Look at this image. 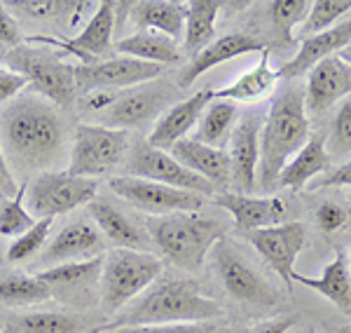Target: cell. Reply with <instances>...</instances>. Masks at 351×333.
Returning a JSON list of instances; mask_svg holds the SVG:
<instances>
[{
  "label": "cell",
  "mask_w": 351,
  "mask_h": 333,
  "mask_svg": "<svg viewBox=\"0 0 351 333\" xmlns=\"http://www.w3.org/2000/svg\"><path fill=\"white\" fill-rule=\"evenodd\" d=\"M148 233L162 256L183 270H197L206 253L225 240L228 223L197 211H178L148 221Z\"/></svg>",
  "instance_id": "obj_4"
},
{
  "label": "cell",
  "mask_w": 351,
  "mask_h": 333,
  "mask_svg": "<svg viewBox=\"0 0 351 333\" xmlns=\"http://www.w3.org/2000/svg\"><path fill=\"white\" fill-rule=\"evenodd\" d=\"M104 333H228V329L213 321H180V324L160 326H127V329L104 331Z\"/></svg>",
  "instance_id": "obj_40"
},
{
  "label": "cell",
  "mask_w": 351,
  "mask_h": 333,
  "mask_svg": "<svg viewBox=\"0 0 351 333\" xmlns=\"http://www.w3.org/2000/svg\"><path fill=\"white\" fill-rule=\"evenodd\" d=\"M349 270H351V253H349Z\"/></svg>",
  "instance_id": "obj_51"
},
{
  "label": "cell",
  "mask_w": 351,
  "mask_h": 333,
  "mask_svg": "<svg viewBox=\"0 0 351 333\" xmlns=\"http://www.w3.org/2000/svg\"><path fill=\"white\" fill-rule=\"evenodd\" d=\"M220 8H223V3H218V0H190V3H185L183 47L188 49V54L197 56L206 45L213 43Z\"/></svg>",
  "instance_id": "obj_32"
},
{
  "label": "cell",
  "mask_w": 351,
  "mask_h": 333,
  "mask_svg": "<svg viewBox=\"0 0 351 333\" xmlns=\"http://www.w3.org/2000/svg\"><path fill=\"white\" fill-rule=\"evenodd\" d=\"M335 185H351V160L330 169V172H326L324 176H319L316 181H311L307 188L316 190V188H335Z\"/></svg>",
  "instance_id": "obj_46"
},
{
  "label": "cell",
  "mask_w": 351,
  "mask_h": 333,
  "mask_svg": "<svg viewBox=\"0 0 351 333\" xmlns=\"http://www.w3.org/2000/svg\"><path fill=\"white\" fill-rule=\"evenodd\" d=\"M117 94L120 92H112V89H92V92L80 94L77 104L82 106L84 113H99V115H104V113L115 104Z\"/></svg>",
  "instance_id": "obj_42"
},
{
  "label": "cell",
  "mask_w": 351,
  "mask_h": 333,
  "mask_svg": "<svg viewBox=\"0 0 351 333\" xmlns=\"http://www.w3.org/2000/svg\"><path fill=\"white\" fill-rule=\"evenodd\" d=\"M0 43L10 45V47H16V45L24 43L19 21L14 19L5 3H0Z\"/></svg>",
  "instance_id": "obj_44"
},
{
  "label": "cell",
  "mask_w": 351,
  "mask_h": 333,
  "mask_svg": "<svg viewBox=\"0 0 351 333\" xmlns=\"http://www.w3.org/2000/svg\"><path fill=\"white\" fill-rule=\"evenodd\" d=\"M24 202H26V183L19 185V193L14 197H10L8 202L0 205V235L3 237H12L14 240V237L26 233L36 223Z\"/></svg>",
  "instance_id": "obj_37"
},
{
  "label": "cell",
  "mask_w": 351,
  "mask_h": 333,
  "mask_svg": "<svg viewBox=\"0 0 351 333\" xmlns=\"http://www.w3.org/2000/svg\"><path fill=\"white\" fill-rule=\"evenodd\" d=\"M309 12V0H274L267 5L269 26L279 45H295V26Z\"/></svg>",
  "instance_id": "obj_35"
},
{
  "label": "cell",
  "mask_w": 351,
  "mask_h": 333,
  "mask_svg": "<svg viewBox=\"0 0 351 333\" xmlns=\"http://www.w3.org/2000/svg\"><path fill=\"white\" fill-rule=\"evenodd\" d=\"M171 155L192 174L208 181L213 188L230 183V157L225 150L204 146L195 139H183L171 148Z\"/></svg>",
  "instance_id": "obj_26"
},
{
  "label": "cell",
  "mask_w": 351,
  "mask_h": 333,
  "mask_svg": "<svg viewBox=\"0 0 351 333\" xmlns=\"http://www.w3.org/2000/svg\"><path fill=\"white\" fill-rule=\"evenodd\" d=\"M332 333H351V326H344V329H335Z\"/></svg>",
  "instance_id": "obj_50"
},
{
  "label": "cell",
  "mask_w": 351,
  "mask_h": 333,
  "mask_svg": "<svg viewBox=\"0 0 351 333\" xmlns=\"http://www.w3.org/2000/svg\"><path fill=\"white\" fill-rule=\"evenodd\" d=\"M0 146L10 169L36 176L52 172L66 155V120L38 94L16 97L0 117Z\"/></svg>",
  "instance_id": "obj_1"
},
{
  "label": "cell",
  "mask_w": 351,
  "mask_h": 333,
  "mask_svg": "<svg viewBox=\"0 0 351 333\" xmlns=\"http://www.w3.org/2000/svg\"><path fill=\"white\" fill-rule=\"evenodd\" d=\"M124 172H127V176L155 181V183L190 190V193L204 197L213 195V190H216L208 181H204L202 176L192 174L190 169H185L171 153L155 148L148 141H138V143L129 148L127 157H124Z\"/></svg>",
  "instance_id": "obj_10"
},
{
  "label": "cell",
  "mask_w": 351,
  "mask_h": 333,
  "mask_svg": "<svg viewBox=\"0 0 351 333\" xmlns=\"http://www.w3.org/2000/svg\"><path fill=\"white\" fill-rule=\"evenodd\" d=\"M251 52H267V45H265V41L253 36V33H243V31L225 33V36L216 38L211 45H206L197 56H192L190 64L180 71L178 87H190L197 78L204 76L206 71H211L213 66L225 64V61L234 59V56L251 54Z\"/></svg>",
  "instance_id": "obj_22"
},
{
  "label": "cell",
  "mask_w": 351,
  "mask_h": 333,
  "mask_svg": "<svg viewBox=\"0 0 351 333\" xmlns=\"http://www.w3.org/2000/svg\"><path fill=\"white\" fill-rule=\"evenodd\" d=\"M351 97V66L342 59L328 56L309 71L304 87V111L311 115H324L339 101Z\"/></svg>",
  "instance_id": "obj_18"
},
{
  "label": "cell",
  "mask_w": 351,
  "mask_h": 333,
  "mask_svg": "<svg viewBox=\"0 0 351 333\" xmlns=\"http://www.w3.org/2000/svg\"><path fill=\"white\" fill-rule=\"evenodd\" d=\"M16 193H19V188H16L14 174H12V169H10L8 160H5L3 146H0V205L8 202L10 197H14Z\"/></svg>",
  "instance_id": "obj_48"
},
{
  "label": "cell",
  "mask_w": 351,
  "mask_h": 333,
  "mask_svg": "<svg viewBox=\"0 0 351 333\" xmlns=\"http://www.w3.org/2000/svg\"><path fill=\"white\" fill-rule=\"evenodd\" d=\"M115 52H120V56H132V59L157 66H171L180 61V49L176 41L155 31H138L129 38H122L115 43Z\"/></svg>",
  "instance_id": "obj_31"
},
{
  "label": "cell",
  "mask_w": 351,
  "mask_h": 333,
  "mask_svg": "<svg viewBox=\"0 0 351 333\" xmlns=\"http://www.w3.org/2000/svg\"><path fill=\"white\" fill-rule=\"evenodd\" d=\"M328 155L344 157L351 153V97L339 101V108L332 115L330 132L326 134Z\"/></svg>",
  "instance_id": "obj_39"
},
{
  "label": "cell",
  "mask_w": 351,
  "mask_h": 333,
  "mask_svg": "<svg viewBox=\"0 0 351 333\" xmlns=\"http://www.w3.org/2000/svg\"><path fill=\"white\" fill-rule=\"evenodd\" d=\"M101 268H104V256L89 258V261L54 265V268L38 273L36 277L49 286L56 301L66 303L71 308L84 310L94 306L96 286L101 284Z\"/></svg>",
  "instance_id": "obj_17"
},
{
  "label": "cell",
  "mask_w": 351,
  "mask_h": 333,
  "mask_svg": "<svg viewBox=\"0 0 351 333\" xmlns=\"http://www.w3.org/2000/svg\"><path fill=\"white\" fill-rule=\"evenodd\" d=\"M106 251V240L99 233V228L84 218L64 225L56 237L47 244L43 256L38 258V265H61V263H77L99 258Z\"/></svg>",
  "instance_id": "obj_19"
},
{
  "label": "cell",
  "mask_w": 351,
  "mask_h": 333,
  "mask_svg": "<svg viewBox=\"0 0 351 333\" xmlns=\"http://www.w3.org/2000/svg\"><path fill=\"white\" fill-rule=\"evenodd\" d=\"M211 251L218 277L234 301L256 308L279 306V291L253 268L251 261L241 256V251L230 240H220Z\"/></svg>",
  "instance_id": "obj_9"
},
{
  "label": "cell",
  "mask_w": 351,
  "mask_h": 333,
  "mask_svg": "<svg viewBox=\"0 0 351 333\" xmlns=\"http://www.w3.org/2000/svg\"><path fill=\"white\" fill-rule=\"evenodd\" d=\"M295 324H298L295 314H284V317H274V319H267V321H260V324L251 326V329H246L243 333H286V331H291Z\"/></svg>",
  "instance_id": "obj_47"
},
{
  "label": "cell",
  "mask_w": 351,
  "mask_h": 333,
  "mask_svg": "<svg viewBox=\"0 0 351 333\" xmlns=\"http://www.w3.org/2000/svg\"><path fill=\"white\" fill-rule=\"evenodd\" d=\"M337 56H339V59L344 61V64H349V66H351V45H349V47H344L342 52H339Z\"/></svg>",
  "instance_id": "obj_49"
},
{
  "label": "cell",
  "mask_w": 351,
  "mask_h": 333,
  "mask_svg": "<svg viewBox=\"0 0 351 333\" xmlns=\"http://www.w3.org/2000/svg\"><path fill=\"white\" fill-rule=\"evenodd\" d=\"M129 132L104 125H77L73 134V150L68 172L75 176L96 179L110 174L127 157Z\"/></svg>",
  "instance_id": "obj_7"
},
{
  "label": "cell",
  "mask_w": 351,
  "mask_h": 333,
  "mask_svg": "<svg viewBox=\"0 0 351 333\" xmlns=\"http://www.w3.org/2000/svg\"><path fill=\"white\" fill-rule=\"evenodd\" d=\"M213 205L232 214L237 228L253 233L269 225L284 223L286 216V202L279 195L274 197H253L241 193H218L213 197Z\"/></svg>",
  "instance_id": "obj_23"
},
{
  "label": "cell",
  "mask_w": 351,
  "mask_h": 333,
  "mask_svg": "<svg viewBox=\"0 0 351 333\" xmlns=\"http://www.w3.org/2000/svg\"><path fill=\"white\" fill-rule=\"evenodd\" d=\"M276 80H279V76L269 66V49H267V52H263V59H260L256 69L243 73V76H239L228 87L213 89V99L232 101V104H253V101L267 97L271 89H274Z\"/></svg>",
  "instance_id": "obj_30"
},
{
  "label": "cell",
  "mask_w": 351,
  "mask_h": 333,
  "mask_svg": "<svg viewBox=\"0 0 351 333\" xmlns=\"http://www.w3.org/2000/svg\"><path fill=\"white\" fill-rule=\"evenodd\" d=\"M169 87H171L169 82L152 80L145 84H136L132 89H124V92L117 94L115 104L101 115L99 125L112 129H127V132L134 127L148 125L164 111V106L171 101L173 89Z\"/></svg>",
  "instance_id": "obj_15"
},
{
  "label": "cell",
  "mask_w": 351,
  "mask_h": 333,
  "mask_svg": "<svg viewBox=\"0 0 351 333\" xmlns=\"http://www.w3.org/2000/svg\"><path fill=\"white\" fill-rule=\"evenodd\" d=\"M220 306L202 291L195 279H164L150 286L143 298L132 303L101 331L127 329V326H160L180 321H213Z\"/></svg>",
  "instance_id": "obj_2"
},
{
  "label": "cell",
  "mask_w": 351,
  "mask_h": 333,
  "mask_svg": "<svg viewBox=\"0 0 351 333\" xmlns=\"http://www.w3.org/2000/svg\"><path fill=\"white\" fill-rule=\"evenodd\" d=\"M349 45H351V14L344 16L339 24L328 28L324 33L302 38L295 56H293L291 61H286V64L276 71V76H279V80H295V78L304 76L307 71L314 69L319 61L339 54L344 47H349Z\"/></svg>",
  "instance_id": "obj_20"
},
{
  "label": "cell",
  "mask_w": 351,
  "mask_h": 333,
  "mask_svg": "<svg viewBox=\"0 0 351 333\" xmlns=\"http://www.w3.org/2000/svg\"><path fill=\"white\" fill-rule=\"evenodd\" d=\"M248 242L265 258V263L284 279L286 289H293L295 277V261L300 251L307 244V228L300 221H284L279 225H269L263 230L248 233Z\"/></svg>",
  "instance_id": "obj_16"
},
{
  "label": "cell",
  "mask_w": 351,
  "mask_h": 333,
  "mask_svg": "<svg viewBox=\"0 0 351 333\" xmlns=\"http://www.w3.org/2000/svg\"><path fill=\"white\" fill-rule=\"evenodd\" d=\"M112 31H115V3H99L92 19L80 31V36L68 38H47V36H28L26 43L45 45L49 49H61L64 54H73L82 66L101 61L112 52Z\"/></svg>",
  "instance_id": "obj_12"
},
{
  "label": "cell",
  "mask_w": 351,
  "mask_h": 333,
  "mask_svg": "<svg viewBox=\"0 0 351 333\" xmlns=\"http://www.w3.org/2000/svg\"><path fill=\"white\" fill-rule=\"evenodd\" d=\"M309 120L304 111V92L286 84L271 101L260 132V188H276L281 169L309 141Z\"/></svg>",
  "instance_id": "obj_3"
},
{
  "label": "cell",
  "mask_w": 351,
  "mask_h": 333,
  "mask_svg": "<svg viewBox=\"0 0 351 333\" xmlns=\"http://www.w3.org/2000/svg\"><path fill=\"white\" fill-rule=\"evenodd\" d=\"M96 228L108 240L115 249H134L148 251V235L141 230V225L129 218L117 205H112L108 197H94L87 205Z\"/></svg>",
  "instance_id": "obj_24"
},
{
  "label": "cell",
  "mask_w": 351,
  "mask_h": 333,
  "mask_svg": "<svg viewBox=\"0 0 351 333\" xmlns=\"http://www.w3.org/2000/svg\"><path fill=\"white\" fill-rule=\"evenodd\" d=\"M237 117L239 111L232 101H211L206 106V111L202 113L199 122H197V139L204 146H211V148H220L230 143L232 129L237 125Z\"/></svg>",
  "instance_id": "obj_33"
},
{
  "label": "cell",
  "mask_w": 351,
  "mask_h": 333,
  "mask_svg": "<svg viewBox=\"0 0 351 333\" xmlns=\"http://www.w3.org/2000/svg\"><path fill=\"white\" fill-rule=\"evenodd\" d=\"M99 329L89 324V319L80 312H40L14 314L5 321L3 333H96Z\"/></svg>",
  "instance_id": "obj_28"
},
{
  "label": "cell",
  "mask_w": 351,
  "mask_h": 333,
  "mask_svg": "<svg viewBox=\"0 0 351 333\" xmlns=\"http://www.w3.org/2000/svg\"><path fill=\"white\" fill-rule=\"evenodd\" d=\"M351 14V0H314L309 3V12L300 24V36L309 38L316 33H324L328 28Z\"/></svg>",
  "instance_id": "obj_36"
},
{
  "label": "cell",
  "mask_w": 351,
  "mask_h": 333,
  "mask_svg": "<svg viewBox=\"0 0 351 333\" xmlns=\"http://www.w3.org/2000/svg\"><path fill=\"white\" fill-rule=\"evenodd\" d=\"M52 298V291L38 277H28L21 273H10L0 277V306L21 308V306H36Z\"/></svg>",
  "instance_id": "obj_34"
},
{
  "label": "cell",
  "mask_w": 351,
  "mask_h": 333,
  "mask_svg": "<svg viewBox=\"0 0 351 333\" xmlns=\"http://www.w3.org/2000/svg\"><path fill=\"white\" fill-rule=\"evenodd\" d=\"M347 221H349L347 211L339 205H335V202H324V205L316 209V223H319V228L328 235L342 230L344 225H347Z\"/></svg>",
  "instance_id": "obj_41"
},
{
  "label": "cell",
  "mask_w": 351,
  "mask_h": 333,
  "mask_svg": "<svg viewBox=\"0 0 351 333\" xmlns=\"http://www.w3.org/2000/svg\"><path fill=\"white\" fill-rule=\"evenodd\" d=\"M293 282H300L307 289L321 293L337 310H342L344 314H351V270L347 253H337L335 261L328 263L319 277H307V275L295 273Z\"/></svg>",
  "instance_id": "obj_29"
},
{
  "label": "cell",
  "mask_w": 351,
  "mask_h": 333,
  "mask_svg": "<svg viewBox=\"0 0 351 333\" xmlns=\"http://www.w3.org/2000/svg\"><path fill=\"white\" fill-rule=\"evenodd\" d=\"M8 69L19 73L49 104L59 108H71L77 101V84H75V66L61 59L59 52L45 47V45L21 43L12 47L5 56Z\"/></svg>",
  "instance_id": "obj_5"
},
{
  "label": "cell",
  "mask_w": 351,
  "mask_h": 333,
  "mask_svg": "<svg viewBox=\"0 0 351 333\" xmlns=\"http://www.w3.org/2000/svg\"><path fill=\"white\" fill-rule=\"evenodd\" d=\"M8 8L21 10L31 19H45V16L56 14L59 10H64L66 3H54V0H19V3H10Z\"/></svg>",
  "instance_id": "obj_43"
},
{
  "label": "cell",
  "mask_w": 351,
  "mask_h": 333,
  "mask_svg": "<svg viewBox=\"0 0 351 333\" xmlns=\"http://www.w3.org/2000/svg\"><path fill=\"white\" fill-rule=\"evenodd\" d=\"M52 221L54 218H40V221L33 223L26 233L14 237L12 244L8 246V261L21 263V261H28V258L36 256V253L45 246V242H47L49 230H52Z\"/></svg>",
  "instance_id": "obj_38"
},
{
  "label": "cell",
  "mask_w": 351,
  "mask_h": 333,
  "mask_svg": "<svg viewBox=\"0 0 351 333\" xmlns=\"http://www.w3.org/2000/svg\"><path fill=\"white\" fill-rule=\"evenodd\" d=\"M162 275V261L150 251L112 249L101 268V306L117 312Z\"/></svg>",
  "instance_id": "obj_6"
},
{
  "label": "cell",
  "mask_w": 351,
  "mask_h": 333,
  "mask_svg": "<svg viewBox=\"0 0 351 333\" xmlns=\"http://www.w3.org/2000/svg\"><path fill=\"white\" fill-rule=\"evenodd\" d=\"M213 101V89L204 87L199 92H195L190 99L176 101L171 108H167L157 117L155 127H152L148 143L155 146V148H173L178 141L188 139L190 129L197 127L202 113L206 111V106Z\"/></svg>",
  "instance_id": "obj_21"
},
{
  "label": "cell",
  "mask_w": 351,
  "mask_h": 333,
  "mask_svg": "<svg viewBox=\"0 0 351 333\" xmlns=\"http://www.w3.org/2000/svg\"><path fill=\"white\" fill-rule=\"evenodd\" d=\"M330 167V155L326 148V134L316 132L311 134L307 143L291 157V162L281 169L276 185L279 188L302 190L304 185L311 183V179H319L326 169Z\"/></svg>",
  "instance_id": "obj_25"
},
{
  "label": "cell",
  "mask_w": 351,
  "mask_h": 333,
  "mask_svg": "<svg viewBox=\"0 0 351 333\" xmlns=\"http://www.w3.org/2000/svg\"><path fill=\"white\" fill-rule=\"evenodd\" d=\"M164 73V66L148 64V61H138L132 56H110V59H101L94 64H77L75 66V84H77V97L92 89H112L117 87H136V84H145L157 80Z\"/></svg>",
  "instance_id": "obj_14"
},
{
  "label": "cell",
  "mask_w": 351,
  "mask_h": 333,
  "mask_svg": "<svg viewBox=\"0 0 351 333\" xmlns=\"http://www.w3.org/2000/svg\"><path fill=\"white\" fill-rule=\"evenodd\" d=\"M24 87H28V82L19 73L0 66V104H10L12 99L19 97V92Z\"/></svg>",
  "instance_id": "obj_45"
},
{
  "label": "cell",
  "mask_w": 351,
  "mask_h": 333,
  "mask_svg": "<svg viewBox=\"0 0 351 333\" xmlns=\"http://www.w3.org/2000/svg\"><path fill=\"white\" fill-rule=\"evenodd\" d=\"M110 190L127 205L145 214H157V216H167V214L178 211H199L206 202L204 195L190 193V190L171 188V185H162L155 181L134 179V176H112L108 181Z\"/></svg>",
  "instance_id": "obj_11"
},
{
  "label": "cell",
  "mask_w": 351,
  "mask_h": 333,
  "mask_svg": "<svg viewBox=\"0 0 351 333\" xmlns=\"http://www.w3.org/2000/svg\"><path fill=\"white\" fill-rule=\"evenodd\" d=\"M132 21L138 31H155L178 41L185 31V3L176 0H141L129 5Z\"/></svg>",
  "instance_id": "obj_27"
},
{
  "label": "cell",
  "mask_w": 351,
  "mask_h": 333,
  "mask_svg": "<svg viewBox=\"0 0 351 333\" xmlns=\"http://www.w3.org/2000/svg\"><path fill=\"white\" fill-rule=\"evenodd\" d=\"M99 181L66 172H43L26 183V205L31 216L54 218L73 209L89 205L96 197Z\"/></svg>",
  "instance_id": "obj_8"
},
{
  "label": "cell",
  "mask_w": 351,
  "mask_h": 333,
  "mask_svg": "<svg viewBox=\"0 0 351 333\" xmlns=\"http://www.w3.org/2000/svg\"><path fill=\"white\" fill-rule=\"evenodd\" d=\"M265 115L260 108L243 111L230 137V183L237 193L251 195L256 190L258 165H260V132Z\"/></svg>",
  "instance_id": "obj_13"
}]
</instances>
